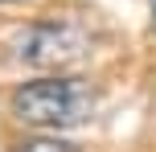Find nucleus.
Returning a JSON list of instances; mask_svg holds the SVG:
<instances>
[{
	"label": "nucleus",
	"mask_w": 156,
	"mask_h": 152,
	"mask_svg": "<svg viewBox=\"0 0 156 152\" xmlns=\"http://www.w3.org/2000/svg\"><path fill=\"white\" fill-rule=\"evenodd\" d=\"M99 107L90 82L82 78H37L12 90V115L29 128H45V132H62L86 123Z\"/></svg>",
	"instance_id": "obj_1"
},
{
	"label": "nucleus",
	"mask_w": 156,
	"mask_h": 152,
	"mask_svg": "<svg viewBox=\"0 0 156 152\" xmlns=\"http://www.w3.org/2000/svg\"><path fill=\"white\" fill-rule=\"evenodd\" d=\"M86 54V37L74 29V25H33L21 41H16V58L29 66H66L74 58Z\"/></svg>",
	"instance_id": "obj_2"
},
{
	"label": "nucleus",
	"mask_w": 156,
	"mask_h": 152,
	"mask_svg": "<svg viewBox=\"0 0 156 152\" xmlns=\"http://www.w3.org/2000/svg\"><path fill=\"white\" fill-rule=\"evenodd\" d=\"M12 152H78V148L62 144V140H49V136H37V140H21Z\"/></svg>",
	"instance_id": "obj_3"
},
{
	"label": "nucleus",
	"mask_w": 156,
	"mask_h": 152,
	"mask_svg": "<svg viewBox=\"0 0 156 152\" xmlns=\"http://www.w3.org/2000/svg\"><path fill=\"white\" fill-rule=\"evenodd\" d=\"M152 16H156V0H152Z\"/></svg>",
	"instance_id": "obj_4"
}]
</instances>
